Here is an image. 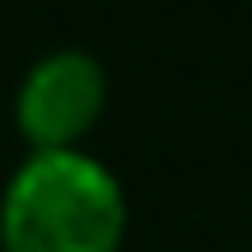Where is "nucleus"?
<instances>
[{"label": "nucleus", "instance_id": "1", "mask_svg": "<svg viewBox=\"0 0 252 252\" xmlns=\"http://www.w3.org/2000/svg\"><path fill=\"white\" fill-rule=\"evenodd\" d=\"M126 191L84 150L28 154L0 191V252H117Z\"/></svg>", "mask_w": 252, "mask_h": 252}, {"label": "nucleus", "instance_id": "2", "mask_svg": "<svg viewBox=\"0 0 252 252\" xmlns=\"http://www.w3.org/2000/svg\"><path fill=\"white\" fill-rule=\"evenodd\" d=\"M108 108V70L84 47H56L24 70L14 94V126L33 154L80 150Z\"/></svg>", "mask_w": 252, "mask_h": 252}]
</instances>
